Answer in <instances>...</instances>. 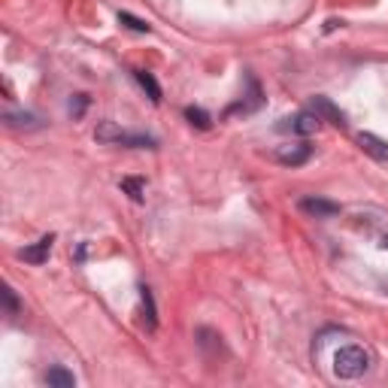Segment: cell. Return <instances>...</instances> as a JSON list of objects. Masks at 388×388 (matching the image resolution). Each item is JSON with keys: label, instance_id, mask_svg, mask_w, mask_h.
Masks as SVG:
<instances>
[{"label": "cell", "instance_id": "cell-1", "mask_svg": "<svg viewBox=\"0 0 388 388\" xmlns=\"http://www.w3.org/2000/svg\"><path fill=\"white\" fill-rule=\"evenodd\" d=\"M367 367H370V355L361 346H343L334 355V373L340 379H358L367 373Z\"/></svg>", "mask_w": 388, "mask_h": 388}, {"label": "cell", "instance_id": "cell-2", "mask_svg": "<svg viewBox=\"0 0 388 388\" xmlns=\"http://www.w3.org/2000/svg\"><path fill=\"white\" fill-rule=\"evenodd\" d=\"M300 212H306V216L313 219H334L340 216V203L328 201V197H300Z\"/></svg>", "mask_w": 388, "mask_h": 388}, {"label": "cell", "instance_id": "cell-3", "mask_svg": "<svg viewBox=\"0 0 388 388\" xmlns=\"http://www.w3.org/2000/svg\"><path fill=\"white\" fill-rule=\"evenodd\" d=\"M52 243H55V234H46V237H39L37 243H30V246H25L19 252V258L25 261V264H46L49 261V252H52Z\"/></svg>", "mask_w": 388, "mask_h": 388}, {"label": "cell", "instance_id": "cell-4", "mask_svg": "<svg viewBox=\"0 0 388 388\" xmlns=\"http://www.w3.org/2000/svg\"><path fill=\"white\" fill-rule=\"evenodd\" d=\"M288 124H279V131H291V133H300V137H310V133L319 131L322 118L313 113V109H306V113H297L295 118H285Z\"/></svg>", "mask_w": 388, "mask_h": 388}, {"label": "cell", "instance_id": "cell-5", "mask_svg": "<svg viewBox=\"0 0 388 388\" xmlns=\"http://www.w3.org/2000/svg\"><path fill=\"white\" fill-rule=\"evenodd\" d=\"M313 113L322 118V122H331V124H337V128H346V116H343V109H340L331 98H313Z\"/></svg>", "mask_w": 388, "mask_h": 388}, {"label": "cell", "instance_id": "cell-6", "mask_svg": "<svg viewBox=\"0 0 388 388\" xmlns=\"http://www.w3.org/2000/svg\"><path fill=\"white\" fill-rule=\"evenodd\" d=\"M358 146H361L370 158H376V161L388 164V142L379 140L376 133H358Z\"/></svg>", "mask_w": 388, "mask_h": 388}, {"label": "cell", "instance_id": "cell-7", "mask_svg": "<svg viewBox=\"0 0 388 388\" xmlns=\"http://www.w3.org/2000/svg\"><path fill=\"white\" fill-rule=\"evenodd\" d=\"M310 158H313V146H310V142H297V146L282 149V152H279V161L285 164V167H300V164H306Z\"/></svg>", "mask_w": 388, "mask_h": 388}, {"label": "cell", "instance_id": "cell-8", "mask_svg": "<svg viewBox=\"0 0 388 388\" xmlns=\"http://www.w3.org/2000/svg\"><path fill=\"white\" fill-rule=\"evenodd\" d=\"M94 137H98V142H107V146H122L124 131L118 128L116 122H100L98 131H94Z\"/></svg>", "mask_w": 388, "mask_h": 388}, {"label": "cell", "instance_id": "cell-9", "mask_svg": "<svg viewBox=\"0 0 388 388\" xmlns=\"http://www.w3.org/2000/svg\"><path fill=\"white\" fill-rule=\"evenodd\" d=\"M46 385L49 388H73L76 376L70 373L67 367H49V373H46Z\"/></svg>", "mask_w": 388, "mask_h": 388}, {"label": "cell", "instance_id": "cell-10", "mask_svg": "<svg viewBox=\"0 0 388 388\" xmlns=\"http://www.w3.org/2000/svg\"><path fill=\"white\" fill-rule=\"evenodd\" d=\"M133 76H137V82L142 85V91L149 94V100H152V104H161V85H158V79L152 73H146V70H133Z\"/></svg>", "mask_w": 388, "mask_h": 388}, {"label": "cell", "instance_id": "cell-11", "mask_svg": "<svg viewBox=\"0 0 388 388\" xmlns=\"http://www.w3.org/2000/svg\"><path fill=\"white\" fill-rule=\"evenodd\" d=\"M140 297H142V310H146V324H149V328H155V324H158V315H155L152 288H146V285H142V288H140Z\"/></svg>", "mask_w": 388, "mask_h": 388}, {"label": "cell", "instance_id": "cell-12", "mask_svg": "<svg viewBox=\"0 0 388 388\" xmlns=\"http://www.w3.org/2000/svg\"><path fill=\"white\" fill-rule=\"evenodd\" d=\"M185 118L194 124V128H201V131H207L210 124H212V118H210L207 113H203L201 107H188V109H185Z\"/></svg>", "mask_w": 388, "mask_h": 388}, {"label": "cell", "instance_id": "cell-13", "mask_svg": "<svg viewBox=\"0 0 388 388\" xmlns=\"http://www.w3.org/2000/svg\"><path fill=\"white\" fill-rule=\"evenodd\" d=\"M6 122L12 124V128H39V118H34L30 113H25V116H6Z\"/></svg>", "mask_w": 388, "mask_h": 388}, {"label": "cell", "instance_id": "cell-14", "mask_svg": "<svg viewBox=\"0 0 388 388\" xmlns=\"http://www.w3.org/2000/svg\"><path fill=\"white\" fill-rule=\"evenodd\" d=\"M122 188L133 197V201L140 203V201H142V188H146V182H142V179H122Z\"/></svg>", "mask_w": 388, "mask_h": 388}, {"label": "cell", "instance_id": "cell-15", "mask_svg": "<svg viewBox=\"0 0 388 388\" xmlns=\"http://www.w3.org/2000/svg\"><path fill=\"white\" fill-rule=\"evenodd\" d=\"M118 21H122V25H128L131 30H140V34H149V25H146V21L133 19L131 12H118Z\"/></svg>", "mask_w": 388, "mask_h": 388}, {"label": "cell", "instance_id": "cell-16", "mask_svg": "<svg viewBox=\"0 0 388 388\" xmlns=\"http://www.w3.org/2000/svg\"><path fill=\"white\" fill-rule=\"evenodd\" d=\"M3 304H6V313L10 315H19V297H15V291L12 288H3Z\"/></svg>", "mask_w": 388, "mask_h": 388}, {"label": "cell", "instance_id": "cell-17", "mask_svg": "<svg viewBox=\"0 0 388 388\" xmlns=\"http://www.w3.org/2000/svg\"><path fill=\"white\" fill-rule=\"evenodd\" d=\"M85 107H89V98H85V94H76V107L70 104V113H73V116H82Z\"/></svg>", "mask_w": 388, "mask_h": 388}, {"label": "cell", "instance_id": "cell-18", "mask_svg": "<svg viewBox=\"0 0 388 388\" xmlns=\"http://www.w3.org/2000/svg\"><path fill=\"white\" fill-rule=\"evenodd\" d=\"M379 246H382V249H388V237H382V243H379Z\"/></svg>", "mask_w": 388, "mask_h": 388}]
</instances>
